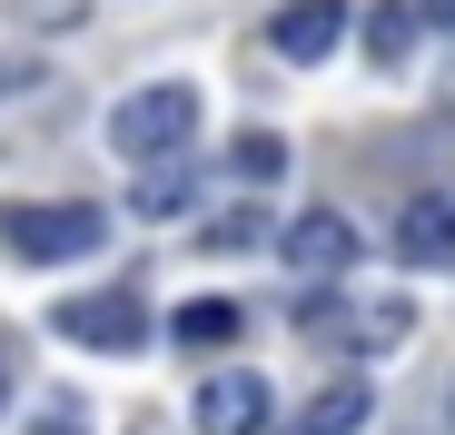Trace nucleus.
<instances>
[{
	"instance_id": "1",
	"label": "nucleus",
	"mask_w": 455,
	"mask_h": 435,
	"mask_svg": "<svg viewBox=\"0 0 455 435\" xmlns=\"http://www.w3.org/2000/svg\"><path fill=\"white\" fill-rule=\"evenodd\" d=\"M109 238V218L90 198H0V248L20 267H69Z\"/></svg>"
},
{
	"instance_id": "2",
	"label": "nucleus",
	"mask_w": 455,
	"mask_h": 435,
	"mask_svg": "<svg viewBox=\"0 0 455 435\" xmlns=\"http://www.w3.org/2000/svg\"><path fill=\"white\" fill-rule=\"evenodd\" d=\"M188 138H198V90L188 80H148V90H129L109 109V149L119 159H169Z\"/></svg>"
},
{
	"instance_id": "3",
	"label": "nucleus",
	"mask_w": 455,
	"mask_h": 435,
	"mask_svg": "<svg viewBox=\"0 0 455 435\" xmlns=\"http://www.w3.org/2000/svg\"><path fill=\"white\" fill-rule=\"evenodd\" d=\"M50 327H60L69 346H90V356H139L159 317H148V307L129 297V287H100V297H69V307H60Z\"/></svg>"
},
{
	"instance_id": "4",
	"label": "nucleus",
	"mask_w": 455,
	"mask_h": 435,
	"mask_svg": "<svg viewBox=\"0 0 455 435\" xmlns=\"http://www.w3.org/2000/svg\"><path fill=\"white\" fill-rule=\"evenodd\" d=\"M347 30H356V20H347V0H287V11L267 20V50L297 59V69H317V59L347 50Z\"/></svg>"
},
{
	"instance_id": "5",
	"label": "nucleus",
	"mask_w": 455,
	"mask_h": 435,
	"mask_svg": "<svg viewBox=\"0 0 455 435\" xmlns=\"http://www.w3.org/2000/svg\"><path fill=\"white\" fill-rule=\"evenodd\" d=\"M267 406H277V396H267V376H248V367H238V376H208V386L188 396L198 435H267V425H277Z\"/></svg>"
},
{
	"instance_id": "6",
	"label": "nucleus",
	"mask_w": 455,
	"mask_h": 435,
	"mask_svg": "<svg viewBox=\"0 0 455 435\" xmlns=\"http://www.w3.org/2000/svg\"><path fill=\"white\" fill-rule=\"evenodd\" d=\"M396 257L406 267H455V198L445 188H416L396 208Z\"/></svg>"
},
{
	"instance_id": "7",
	"label": "nucleus",
	"mask_w": 455,
	"mask_h": 435,
	"mask_svg": "<svg viewBox=\"0 0 455 435\" xmlns=\"http://www.w3.org/2000/svg\"><path fill=\"white\" fill-rule=\"evenodd\" d=\"M297 277H347V257H356V228H347V218L337 208H307V218H297V228H287V248H277Z\"/></svg>"
},
{
	"instance_id": "8",
	"label": "nucleus",
	"mask_w": 455,
	"mask_h": 435,
	"mask_svg": "<svg viewBox=\"0 0 455 435\" xmlns=\"http://www.w3.org/2000/svg\"><path fill=\"white\" fill-rule=\"evenodd\" d=\"M198 208V169L169 149V159H139V178H129V218H148V228H159V218H188Z\"/></svg>"
},
{
	"instance_id": "9",
	"label": "nucleus",
	"mask_w": 455,
	"mask_h": 435,
	"mask_svg": "<svg viewBox=\"0 0 455 435\" xmlns=\"http://www.w3.org/2000/svg\"><path fill=\"white\" fill-rule=\"evenodd\" d=\"M366 406H376V396H366L356 376H337V386H317L307 406L287 415V435H356V425H366Z\"/></svg>"
},
{
	"instance_id": "10",
	"label": "nucleus",
	"mask_w": 455,
	"mask_h": 435,
	"mask_svg": "<svg viewBox=\"0 0 455 435\" xmlns=\"http://www.w3.org/2000/svg\"><path fill=\"white\" fill-rule=\"evenodd\" d=\"M416 30H426V20H416V0H376V11H366V59H376V69H396V59L416 50Z\"/></svg>"
},
{
	"instance_id": "11",
	"label": "nucleus",
	"mask_w": 455,
	"mask_h": 435,
	"mask_svg": "<svg viewBox=\"0 0 455 435\" xmlns=\"http://www.w3.org/2000/svg\"><path fill=\"white\" fill-rule=\"evenodd\" d=\"M238 327H248V317L228 307V297H188V307L169 317V336H179V346H198V356H208V346H228Z\"/></svg>"
},
{
	"instance_id": "12",
	"label": "nucleus",
	"mask_w": 455,
	"mask_h": 435,
	"mask_svg": "<svg viewBox=\"0 0 455 435\" xmlns=\"http://www.w3.org/2000/svg\"><path fill=\"white\" fill-rule=\"evenodd\" d=\"M228 169H238L248 188H277V178H287V138H277V129H248L238 149H228Z\"/></svg>"
},
{
	"instance_id": "13",
	"label": "nucleus",
	"mask_w": 455,
	"mask_h": 435,
	"mask_svg": "<svg viewBox=\"0 0 455 435\" xmlns=\"http://www.w3.org/2000/svg\"><path fill=\"white\" fill-rule=\"evenodd\" d=\"M258 238H267V218H258V208H228L218 228H208V248H218V257H238V248H258Z\"/></svg>"
},
{
	"instance_id": "14",
	"label": "nucleus",
	"mask_w": 455,
	"mask_h": 435,
	"mask_svg": "<svg viewBox=\"0 0 455 435\" xmlns=\"http://www.w3.org/2000/svg\"><path fill=\"white\" fill-rule=\"evenodd\" d=\"M416 20L426 30H455V0H416Z\"/></svg>"
},
{
	"instance_id": "15",
	"label": "nucleus",
	"mask_w": 455,
	"mask_h": 435,
	"mask_svg": "<svg viewBox=\"0 0 455 435\" xmlns=\"http://www.w3.org/2000/svg\"><path fill=\"white\" fill-rule=\"evenodd\" d=\"M30 435H90V425H80V415H40Z\"/></svg>"
},
{
	"instance_id": "16",
	"label": "nucleus",
	"mask_w": 455,
	"mask_h": 435,
	"mask_svg": "<svg viewBox=\"0 0 455 435\" xmlns=\"http://www.w3.org/2000/svg\"><path fill=\"white\" fill-rule=\"evenodd\" d=\"M0 396H11V356H0Z\"/></svg>"
}]
</instances>
